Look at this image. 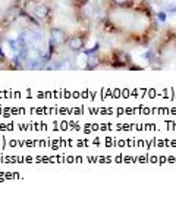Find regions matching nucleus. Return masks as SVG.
I'll return each instance as SVG.
<instances>
[{
	"label": "nucleus",
	"instance_id": "10",
	"mask_svg": "<svg viewBox=\"0 0 176 197\" xmlns=\"http://www.w3.org/2000/svg\"><path fill=\"white\" fill-rule=\"evenodd\" d=\"M78 3L79 6H84L85 3H88V0H75V5Z\"/></svg>",
	"mask_w": 176,
	"mask_h": 197
},
{
	"label": "nucleus",
	"instance_id": "1",
	"mask_svg": "<svg viewBox=\"0 0 176 197\" xmlns=\"http://www.w3.org/2000/svg\"><path fill=\"white\" fill-rule=\"evenodd\" d=\"M113 60L116 62V68H126L132 63V59L129 56L128 52L125 50H114L113 52Z\"/></svg>",
	"mask_w": 176,
	"mask_h": 197
},
{
	"label": "nucleus",
	"instance_id": "2",
	"mask_svg": "<svg viewBox=\"0 0 176 197\" xmlns=\"http://www.w3.org/2000/svg\"><path fill=\"white\" fill-rule=\"evenodd\" d=\"M68 47L73 53L82 52V49L85 47V35H79V34L72 35L69 39V41H68Z\"/></svg>",
	"mask_w": 176,
	"mask_h": 197
},
{
	"label": "nucleus",
	"instance_id": "8",
	"mask_svg": "<svg viewBox=\"0 0 176 197\" xmlns=\"http://www.w3.org/2000/svg\"><path fill=\"white\" fill-rule=\"evenodd\" d=\"M166 12H163V10H162V12H158V13H157V19L158 21H160V22H166Z\"/></svg>",
	"mask_w": 176,
	"mask_h": 197
},
{
	"label": "nucleus",
	"instance_id": "4",
	"mask_svg": "<svg viewBox=\"0 0 176 197\" xmlns=\"http://www.w3.org/2000/svg\"><path fill=\"white\" fill-rule=\"evenodd\" d=\"M50 37H52V40L56 41L57 44H62L66 41L68 34H66V31L63 28H60V27H53V28H50Z\"/></svg>",
	"mask_w": 176,
	"mask_h": 197
},
{
	"label": "nucleus",
	"instance_id": "7",
	"mask_svg": "<svg viewBox=\"0 0 176 197\" xmlns=\"http://www.w3.org/2000/svg\"><path fill=\"white\" fill-rule=\"evenodd\" d=\"M97 65H98V62H97V60H95V59H88V63H87V69H95V68H97Z\"/></svg>",
	"mask_w": 176,
	"mask_h": 197
},
{
	"label": "nucleus",
	"instance_id": "6",
	"mask_svg": "<svg viewBox=\"0 0 176 197\" xmlns=\"http://www.w3.org/2000/svg\"><path fill=\"white\" fill-rule=\"evenodd\" d=\"M116 6H119V8H123V6H129L132 3V0H112Z\"/></svg>",
	"mask_w": 176,
	"mask_h": 197
},
{
	"label": "nucleus",
	"instance_id": "3",
	"mask_svg": "<svg viewBox=\"0 0 176 197\" xmlns=\"http://www.w3.org/2000/svg\"><path fill=\"white\" fill-rule=\"evenodd\" d=\"M34 15L37 16L40 21H47L50 16H52V10L46 3H38L35 8H34Z\"/></svg>",
	"mask_w": 176,
	"mask_h": 197
},
{
	"label": "nucleus",
	"instance_id": "9",
	"mask_svg": "<svg viewBox=\"0 0 176 197\" xmlns=\"http://www.w3.org/2000/svg\"><path fill=\"white\" fill-rule=\"evenodd\" d=\"M166 12H170V13H176V5H167V6H166Z\"/></svg>",
	"mask_w": 176,
	"mask_h": 197
},
{
	"label": "nucleus",
	"instance_id": "5",
	"mask_svg": "<svg viewBox=\"0 0 176 197\" xmlns=\"http://www.w3.org/2000/svg\"><path fill=\"white\" fill-rule=\"evenodd\" d=\"M98 49H100V44L97 43V44H95V46H94V47H93V49H88V50H84V53H85V54H87V56H88V58H93V56H94L95 53L98 52Z\"/></svg>",
	"mask_w": 176,
	"mask_h": 197
}]
</instances>
